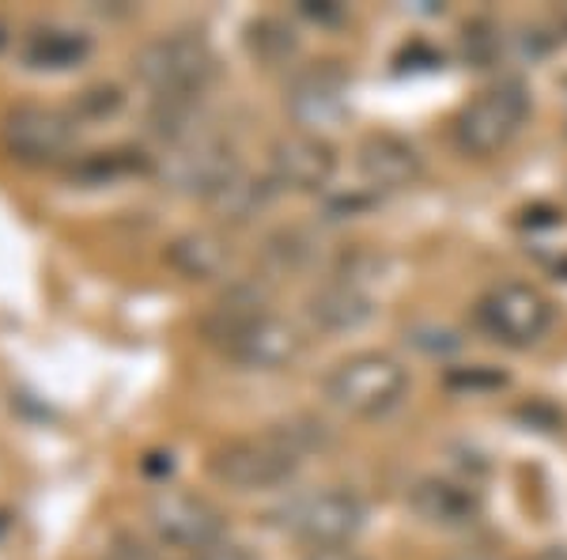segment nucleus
Masks as SVG:
<instances>
[{"instance_id": "nucleus-1", "label": "nucleus", "mask_w": 567, "mask_h": 560, "mask_svg": "<svg viewBox=\"0 0 567 560\" xmlns=\"http://www.w3.org/2000/svg\"><path fill=\"white\" fill-rule=\"evenodd\" d=\"M315 428V425H310ZM310 428L280 425L258 439H231L208 458V474L231 492H265L291 481L303 455L318 444Z\"/></svg>"}, {"instance_id": "nucleus-2", "label": "nucleus", "mask_w": 567, "mask_h": 560, "mask_svg": "<svg viewBox=\"0 0 567 560\" xmlns=\"http://www.w3.org/2000/svg\"><path fill=\"white\" fill-rule=\"evenodd\" d=\"M133 72L155 95H200L216 77V53L200 34H163L136 50Z\"/></svg>"}, {"instance_id": "nucleus-3", "label": "nucleus", "mask_w": 567, "mask_h": 560, "mask_svg": "<svg viewBox=\"0 0 567 560\" xmlns=\"http://www.w3.org/2000/svg\"><path fill=\"white\" fill-rule=\"evenodd\" d=\"M409 375L390 353H355L326 375L322 390L352 417H382L405 398Z\"/></svg>"}, {"instance_id": "nucleus-4", "label": "nucleus", "mask_w": 567, "mask_h": 560, "mask_svg": "<svg viewBox=\"0 0 567 560\" xmlns=\"http://www.w3.org/2000/svg\"><path fill=\"white\" fill-rule=\"evenodd\" d=\"M529 118V91L518 80L481 91L454 122V141L465 155H492L507 149Z\"/></svg>"}, {"instance_id": "nucleus-5", "label": "nucleus", "mask_w": 567, "mask_h": 560, "mask_svg": "<svg viewBox=\"0 0 567 560\" xmlns=\"http://www.w3.org/2000/svg\"><path fill=\"white\" fill-rule=\"evenodd\" d=\"M277 516L288 534L310 541L315 549H333L349 546L360 534L363 522H368V508L349 489H315L288 500Z\"/></svg>"}, {"instance_id": "nucleus-6", "label": "nucleus", "mask_w": 567, "mask_h": 560, "mask_svg": "<svg viewBox=\"0 0 567 560\" xmlns=\"http://www.w3.org/2000/svg\"><path fill=\"white\" fill-rule=\"evenodd\" d=\"M72 141H76V122L53 106L20 103L0 118V144L27 167L61 163L72 152Z\"/></svg>"}, {"instance_id": "nucleus-7", "label": "nucleus", "mask_w": 567, "mask_h": 560, "mask_svg": "<svg viewBox=\"0 0 567 560\" xmlns=\"http://www.w3.org/2000/svg\"><path fill=\"white\" fill-rule=\"evenodd\" d=\"M477 318L496 342L526 348L548 334V326H553V303L534 284L503 281L481 299Z\"/></svg>"}, {"instance_id": "nucleus-8", "label": "nucleus", "mask_w": 567, "mask_h": 560, "mask_svg": "<svg viewBox=\"0 0 567 560\" xmlns=\"http://www.w3.org/2000/svg\"><path fill=\"white\" fill-rule=\"evenodd\" d=\"M243 171L239 155L227 141L219 136H197L189 144H178V149H167V155L159 160V179L167 190L186 197H200L208 201L216 190H224L235 174Z\"/></svg>"}, {"instance_id": "nucleus-9", "label": "nucleus", "mask_w": 567, "mask_h": 560, "mask_svg": "<svg viewBox=\"0 0 567 560\" xmlns=\"http://www.w3.org/2000/svg\"><path fill=\"white\" fill-rule=\"evenodd\" d=\"M148 522L167 546L175 549H200L224 541V516L213 500L197 492H182V489H163L152 496L148 503Z\"/></svg>"}, {"instance_id": "nucleus-10", "label": "nucleus", "mask_w": 567, "mask_h": 560, "mask_svg": "<svg viewBox=\"0 0 567 560\" xmlns=\"http://www.w3.org/2000/svg\"><path fill=\"white\" fill-rule=\"evenodd\" d=\"M337 174V152L318 133H291L280 136L269 152V179L280 190L296 194H322Z\"/></svg>"}, {"instance_id": "nucleus-11", "label": "nucleus", "mask_w": 567, "mask_h": 560, "mask_svg": "<svg viewBox=\"0 0 567 560\" xmlns=\"http://www.w3.org/2000/svg\"><path fill=\"white\" fill-rule=\"evenodd\" d=\"M288 110L299 125L322 130L337 125L349 110V77L337 61H318L299 72L288 88Z\"/></svg>"}, {"instance_id": "nucleus-12", "label": "nucleus", "mask_w": 567, "mask_h": 560, "mask_svg": "<svg viewBox=\"0 0 567 560\" xmlns=\"http://www.w3.org/2000/svg\"><path fill=\"white\" fill-rule=\"evenodd\" d=\"M219 348H224L235 364L272 371V367L291 364L303 353V334H299V326H291L288 318L261 315V318H254V323H246L243 329H235Z\"/></svg>"}, {"instance_id": "nucleus-13", "label": "nucleus", "mask_w": 567, "mask_h": 560, "mask_svg": "<svg viewBox=\"0 0 567 560\" xmlns=\"http://www.w3.org/2000/svg\"><path fill=\"white\" fill-rule=\"evenodd\" d=\"M355 167H360V179L368 182L379 194H393V190H409L420 182L424 174V160L409 141L393 133H371L368 141L355 152Z\"/></svg>"}, {"instance_id": "nucleus-14", "label": "nucleus", "mask_w": 567, "mask_h": 560, "mask_svg": "<svg viewBox=\"0 0 567 560\" xmlns=\"http://www.w3.org/2000/svg\"><path fill=\"white\" fill-rule=\"evenodd\" d=\"M409 508L432 527L462 530L481 519V496L470 485L451 481V477H420L409 489Z\"/></svg>"}, {"instance_id": "nucleus-15", "label": "nucleus", "mask_w": 567, "mask_h": 560, "mask_svg": "<svg viewBox=\"0 0 567 560\" xmlns=\"http://www.w3.org/2000/svg\"><path fill=\"white\" fill-rule=\"evenodd\" d=\"M307 318L326 334H352L374 318V299L355 281H329L307 296Z\"/></svg>"}, {"instance_id": "nucleus-16", "label": "nucleus", "mask_w": 567, "mask_h": 560, "mask_svg": "<svg viewBox=\"0 0 567 560\" xmlns=\"http://www.w3.org/2000/svg\"><path fill=\"white\" fill-rule=\"evenodd\" d=\"M91 53V39L76 27H34L31 34L23 39V65L34 69V72H65V69H76L84 65Z\"/></svg>"}, {"instance_id": "nucleus-17", "label": "nucleus", "mask_w": 567, "mask_h": 560, "mask_svg": "<svg viewBox=\"0 0 567 560\" xmlns=\"http://www.w3.org/2000/svg\"><path fill=\"white\" fill-rule=\"evenodd\" d=\"M280 186L269 179V174H250V171H239L224 190H216L213 197L205 201L208 213H213L219 224H231V227H243L250 224L254 216H261L265 208L277 201Z\"/></svg>"}, {"instance_id": "nucleus-18", "label": "nucleus", "mask_w": 567, "mask_h": 560, "mask_svg": "<svg viewBox=\"0 0 567 560\" xmlns=\"http://www.w3.org/2000/svg\"><path fill=\"white\" fill-rule=\"evenodd\" d=\"M167 262L186 281H213L231 269V246L216 232H186L167 246Z\"/></svg>"}, {"instance_id": "nucleus-19", "label": "nucleus", "mask_w": 567, "mask_h": 560, "mask_svg": "<svg viewBox=\"0 0 567 560\" xmlns=\"http://www.w3.org/2000/svg\"><path fill=\"white\" fill-rule=\"evenodd\" d=\"M148 130L163 144L178 149L205 133V99L200 95H155L148 110Z\"/></svg>"}, {"instance_id": "nucleus-20", "label": "nucleus", "mask_w": 567, "mask_h": 560, "mask_svg": "<svg viewBox=\"0 0 567 560\" xmlns=\"http://www.w3.org/2000/svg\"><path fill=\"white\" fill-rule=\"evenodd\" d=\"M152 163L144 152H133V149H114V152H91L84 160H76L69 167V186L76 190H103V186H114V182L130 179V174H148Z\"/></svg>"}, {"instance_id": "nucleus-21", "label": "nucleus", "mask_w": 567, "mask_h": 560, "mask_svg": "<svg viewBox=\"0 0 567 560\" xmlns=\"http://www.w3.org/2000/svg\"><path fill=\"white\" fill-rule=\"evenodd\" d=\"M243 42H246V50H250V58L261 61V65H269V69L288 65L299 50L296 27L277 20V16H261V20H254L250 27H246Z\"/></svg>"}, {"instance_id": "nucleus-22", "label": "nucleus", "mask_w": 567, "mask_h": 560, "mask_svg": "<svg viewBox=\"0 0 567 560\" xmlns=\"http://www.w3.org/2000/svg\"><path fill=\"white\" fill-rule=\"evenodd\" d=\"M318 243L310 238V232L303 227H280L277 235L265 238V262L272 265L277 273H296L303 265L315 262Z\"/></svg>"}, {"instance_id": "nucleus-23", "label": "nucleus", "mask_w": 567, "mask_h": 560, "mask_svg": "<svg viewBox=\"0 0 567 560\" xmlns=\"http://www.w3.org/2000/svg\"><path fill=\"white\" fill-rule=\"evenodd\" d=\"M122 106H125L122 88L95 84V88L80 91L76 103H72V110H69V118H72V122H106V118H114Z\"/></svg>"}, {"instance_id": "nucleus-24", "label": "nucleus", "mask_w": 567, "mask_h": 560, "mask_svg": "<svg viewBox=\"0 0 567 560\" xmlns=\"http://www.w3.org/2000/svg\"><path fill=\"white\" fill-rule=\"evenodd\" d=\"M446 387L458 394H488V390L507 387V375L492 371V367H458V371L446 375Z\"/></svg>"}, {"instance_id": "nucleus-25", "label": "nucleus", "mask_w": 567, "mask_h": 560, "mask_svg": "<svg viewBox=\"0 0 567 560\" xmlns=\"http://www.w3.org/2000/svg\"><path fill=\"white\" fill-rule=\"evenodd\" d=\"M499 53V31L492 23H473L465 27V61H473L477 69H488Z\"/></svg>"}, {"instance_id": "nucleus-26", "label": "nucleus", "mask_w": 567, "mask_h": 560, "mask_svg": "<svg viewBox=\"0 0 567 560\" xmlns=\"http://www.w3.org/2000/svg\"><path fill=\"white\" fill-rule=\"evenodd\" d=\"M299 12H303L307 20H315V23H341L344 20V8L341 4H326V0H303V4H299Z\"/></svg>"}, {"instance_id": "nucleus-27", "label": "nucleus", "mask_w": 567, "mask_h": 560, "mask_svg": "<svg viewBox=\"0 0 567 560\" xmlns=\"http://www.w3.org/2000/svg\"><path fill=\"white\" fill-rule=\"evenodd\" d=\"M197 560H254V553L239 541H216V546L200 549Z\"/></svg>"}, {"instance_id": "nucleus-28", "label": "nucleus", "mask_w": 567, "mask_h": 560, "mask_svg": "<svg viewBox=\"0 0 567 560\" xmlns=\"http://www.w3.org/2000/svg\"><path fill=\"white\" fill-rule=\"evenodd\" d=\"M110 560H155L148 549L141 546V541H130V538H122L114 549H110Z\"/></svg>"}, {"instance_id": "nucleus-29", "label": "nucleus", "mask_w": 567, "mask_h": 560, "mask_svg": "<svg viewBox=\"0 0 567 560\" xmlns=\"http://www.w3.org/2000/svg\"><path fill=\"white\" fill-rule=\"evenodd\" d=\"M307 560H363L360 553H352L349 546H333V549H315Z\"/></svg>"}, {"instance_id": "nucleus-30", "label": "nucleus", "mask_w": 567, "mask_h": 560, "mask_svg": "<svg viewBox=\"0 0 567 560\" xmlns=\"http://www.w3.org/2000/svg\"><path fill=\"white\" fill-rule=\"evenodd\" d=\"M171 455H148L144 458V474H152V477H167L171 474Z\"/></svg>"}, {"instance_id": "nucleus-31", "label": "nucleus", "mask_w": 567, "mask_h": 560, "mask_svg": "<svg viewBox=\"0 0 567 560\" xmlns=\"http://www.w3.org/2000/svg\"><path fill=\"white\" fill-rule=\"evenodd\" d=\"M537 560H567V549H545V553H537Z\"/></svg>"}, {"instance_id": "nucleus-32", "label": "nucleus", "mask_w": 567, "mask_h": 560, "mask_svg": "<svg viewBox=\"0 0 567 560\" xmlns=\"http://www.w3.org/2000/svg\"><path fill=\"white\" fill-rule=\"evenodd\" d=\"M8 534V511H0V538Z\"/></svg>"}, {"instance_id": "nucleus-33", "label": "nucleus", "mask_w": 567, "mask_h": 560, "mask_svg": "<svg viewBox=\"0 0 567 560\" xmlns=\"http://www.w3.org/2000/svg\"><path fill=\"white\" fill-rule=\"evenodd\" d=\"M0 45H8V31H4V23H0Z\"/></svg>"}, {"instance_id": "nucleus-34", "label": "nucleus", "mask_w": 567, "mask_h": 560, "mask_svg": "<svg viewBox=\"0 0 567 560\" xmlns=\"http://www.w3.org/2000/svg\"><path fill=\"white\" fill-rule=\"evenodd\" d=\"M470 560H481V557H470Z\"/></svg>"}]
</instances>
